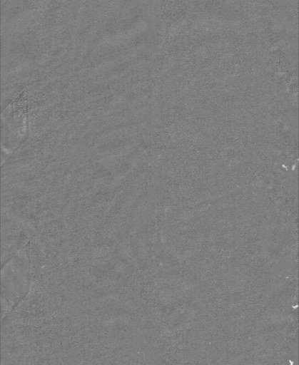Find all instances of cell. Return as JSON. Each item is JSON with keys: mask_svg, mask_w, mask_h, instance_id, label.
Here are the masks:
<instances>
[{"mask_svg": "<svg viewBox=\"0 0 299 365\" xmlns=\"http://www.w3.org/2000/svg\"><path fill=\"white\" fill-rule=\"evenodd\" d=\"M1 302L7 313L22 300L29 292L31 281L29 254L21 248L1 269Z\"/></svg>", "mask_w": 299, "mask_h": 365, "instance_id": "1", "label": "cell"}]
</instances>
